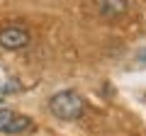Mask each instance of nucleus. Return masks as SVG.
I'll list each match as a JSON object with an SVG mask.
<instances>
[{"instance_id": "f257e3e1", "label": "nucleus", "mask_w": 146, "mask_h": 136, "mask_svg": "<svg viewBox=\"0 0 146 136\" xmlns=\"http://www.w3.org/2000/svg\"><path fill=\"white\" fill-rule=\"evenodd\" d=\"M49 110H51L54 117L71 121V119H78L85 112V100L76 90H61L49 100Z\"/></svg>"}, {"instance_id": "f03ea898", "label": "nucleus", "mask_w": 146, "mask_h": 136, "mask_svg": "<svg viewBox=\"0 0 146 136\" xmlns=\"http://www.w3.org/2000/svg\"><path fill=\"white\" fill-rule=\"evenodd\" d=\"M0 46L10 49V51H17V49L29 46V32L20 24H10L0 29Z\"/></svg>"}, {"instance_id": "7ed1b4c3", "label": "nucleus", "mask_w": 146, "mask_h": 136, "mask_svg": "<svg viewBox=\"0 0 146 136\" xmlns=\"http://www.w3.org/2000/svg\"><path fill=\"white\" fill-rule=\"evenodd\" d=\"M32 126V119L12 110H0V134H22Z\"/></svg>"}, {"instance_id": "20e7f679", "label": "nucleus", "mask_w": 146, "mask_h": 136, "mask_svg": "<svg viewBox=\"0 0 146 136\" xmlns=\"http://www.w3.org/2000/svg\"><path fill=\"white\" fill-rule=\"evenodd\" d=\"M98 12L107 20H115V17H122L127 10H129V0H98L95 3Z\"/></svg>"}, {"instance_id": "39448f33", "label": "nucleus", "mask_w": 146, "mask_h": 136, "mask_svg": "<svg viewBox=\"0 0 146 136\" xmlns=\"http://www.w3.org/2000/svg\"><path fill=\"white\" fill-rule=\"evenodd\" d=\"M139 58H141V61H146V49H144V51L139 53Z\"/></svg>"}]
</instances>
